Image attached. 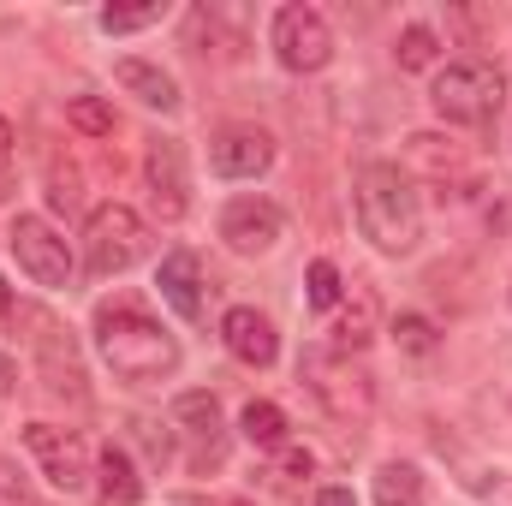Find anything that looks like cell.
<instances>
[{
	"instance_id": "obj_1",
	"label": "cell",
	"mask_w": 512,
	"mask_h": 506,
	"mask_svg": "<svg viewBox=\"0 0 512 506\" xmlns=\"http://www.w3.org/2000/svg\"><path fill=\"white\" fill-rule=\"evenodd\" d=\"M96 352L131 387H149V381L179 370V340L137 304H102L96 310Z\"/></svg>"
},
{
	"instance_id": "obj_2",
	"label": "cell",
	"mask_w": 512,
	"mask_h": 506,
	"mask_svg": "<svg viewBox=\"0 0 512 506\" xmlns=\"http://www.w3.org/2000/svg\"><path fill=\"white\" fill-rule=\"evenodd\" d=\"M352 203H358V227H364V239H370L382 256L417 251V239H423V203H417L411 179H405L393 161H370V167L358 173Z\"/></svg>"
},
{
	"instance_id": "obj_3",
	"label": "cell",
	"mask_w": 512,
	"mask_h": 506,
	"mask_svg": "<svg viewBox=\"0 0 512 506\" xmlns=\"http://www.w3.org/2000/svg\"><path fill=\"white\" fill-rule=\"evenodd\" d=\"M298 381L316 393V405H322L334 423H364V417L376 411V381H370V370L352 364V358H340V352H328V346H310V352H304Z\"/></svg>"
},
{
	"instance_id": "obj_4",
	"label": "cell",
	"mask_w": 512,
	"mask_h": 506,
	"mask_svg": "<svg viewBox=\"0 0 512 506\" xmlns=\"http://www.w3.org/2000/svg\"><path fill=\"white\" fill-rule=\"evenodd\" d=\"M429 102H435V114L447 126H489L501 114V102H507V78L489 60H459V66H447L435 78Z\"/></svg>"
},
{
	"instance_id": "obj_5",
	"label": "cell",
	"mask_w": 512,
	"mask_h": 506,
	"mask_svg": "<svg viewBox=\"0 0 512 506\" xmlns=\"http://www.w3.org/2000/svg\"><path fill=\"white\" fill-rule=\"evenodd\" d=\"M143 256H149V221L137 209H126V203L90 209V221H84V268L96 280L126 274L131 262H143Z\"/></svg>"
},
{
	"instance_id": "obj_6",
	"label": "cell",
	"mask_w": 512,
	"mask_h": 506,
	"mask_svg": "<svg viewBox=\"0 0 512 506\" xmlns=\"http://www.w3.org/2000/svg\"><path fill=\"white\" fill-rule=\"evenodd\" d=\"M24 447L36 459V471L60 489V495H78L96 483V453L78 429H60V423H24Z\"/></svg>"
},
{
	"instance_id": "obj_7",
	"label": "cell",
	"mask_w": 512,
	"mask_h": 506,
	"mask_svg": "<svg viewBox=\"0 0 512 506\" xmlns=\"http://www.w3.org/2000/svg\"><path fill=\"white\" fill-rule=\"evenodd\" d=\"M274 60L286 66V72H322L328 60H334V30H328V18L316 12V6H280L274 12Z\"/></svg>"
},
{
	"instance_id": "obj_8",
	"label": "cell",
	"mask_w": 512,
	"mask_h": 506,
	"mask_svg": "<svg viewBox=\"0 0 512 506\" xmlns=\"http://www.w3.org/2000/svg\"><path fill=\"white\" fill-rule=\"evenodd\" d=\"M12 256H18V268H24L36 286H48V292L72 286V251H66V239H60L42 215H18V221H12Z\"/></svg>"
},
{
	"instance_id": "obj_9",
	"label": "cell",
	"mask_w": 512,
	"mask_h": 506,
	"mask_svg": "<svg viewBox=\"0 0 512 506\" xmlns=\"http://www.w3.org/2000/svg\"><path fill=\"white\" fill-rule=\"evenodd\" d=\"M280 233H286V221L268 197H233L221 209V239L233 256H268L280 245Z\"/></svg>"
},
{
	"instance_id": "obj_10",
	"label": "cell",
	"mask_w": 512,
	"mask_h": 506,
	"mask_svg": "<svg viewBox=\"0 0 512 506\" xmlns=\"http://www.w3.org/2000/svg\"><path fill=\"white\" fill-rule=\"evenodd\" d=\"M143 173H149V203L161 221H179L191 209V179H185V143L179 137H155L149 155H143Z\"/></svg>"
},
{
	"instance_id": "obj_11",
	"label": "cell",
	"mask_w": 512,
	"mask_h": 506,
	"mask_svg": "<svg viewBox=\"0 0 512 506\" xmlns=\"http://www.w3.org/2000/svg\"><path fill=\"white\" fill-rule=\"evenodd\" d=\"M209 167L221 179H256L274 167V137L262 126H221L209 137Z\"/></svg>"
},
{
	"instance_id": "obj_12",
	"label": "cell",
	"mask_w": 512,
	"mask_h": 506,
	"mask_svg": "<svg viewBox=\"0 0 512 506\" xmlns=\"http://www.w3.org/2000/svg\"><path fill=\"white\" fill-rule=\"evenodd\" d=\"M173 423H179V435L191 441V465L197 471H209V465H221V405H215V393H179L173 399Z\"/></svg>"
},
{
	"instance_id": "obj_13",
	"label": "cell",
	"mask_w": 512,
	"mask_h": 506,
	"mask_svg": "<svg viewBox=\"0 0 512 506\" xmlns=\"http://www.w3.org/2000/svg\"><path fill=\"white\" fill-rule=\"evenodd\" d=\"M221 340H227V352L239 358V364H251V370H268L274 358H280V334H274V322L251 310V304H233L227 316H221Z\"/></svg>"
},
{
	"instance_id": "obj_14",
	"label": "cell",
	"mask_w": 512,
	"mask_h": 506,
	"mask_svg": "<svg viewBox=\"0 0 512 506\" xmlns=\"http://www.w3.org/2000/svg\"><path fill=\"white\" fill-rule=\"evenodd\" d=\"M155 286H161V298H167L185 322H197V316H203V268H197V256H191V251H167V256H161Z\"/></svg>"
},
{
	"instance_id": "obj_15",
	"label": "cell",
	"mask_w": 512,
	"mask_h": 506,
	"mask_svg": "<svg viewBox=\"0 0 512 506\" xmlns=\"http://www.w3.org/2000/svg\"><path fill=\"white\" fill-rule=\"evenodd\" d=\"M36 352H42V376H48V393H54V399H84V370H78V352H72V340H66L54 322H42Z\"/></svg>"
},
{
	"instance_id": "obj_16",
	"label": "cell",
	"mask_w": 512,
	"mask_h": 506,
	"mask_svg": "<svg viewBox=\"0 0 512 506\" xmlns=\"http://www.w3.org/2000/svg\"><path fill=\"white\" fill-rule=\"evenodd\" d=\"M137 501H143V477H137L126 447L108 441L96 453V506H137Z\"/></svg>"
},
{
	"instance_id": "obj_17",
	"label": "cell",
	"mask_w": 512,
	"mask_h": 506,
	"mask_svg": "<svg viewBox=\"0 0 512 506\" xmlns=\"http://www.w3.org/2000/svg\"><path fill=\"white\" fill-rule=\"evenodd\" d=\"M114 78H120V90L137 96L143 108H155V114H179V84H173V72H161V66H149V60H120Z\"/></svg>"
},
{
	"instance_id": "obj_18",
	"label": "cell",
	"mask_w": 512,
	"mask_h": 506,
	"mask_svg": "<svg viewBox=\"0 0 512 506\" xmlns=\"http://www.w3.org/2000/svg\"><path fill=\"white\" fill-rule=\"evenodd\" d=\"M370 340H376V292H352L346 316L334 322V346H328V352L352 358V352H364Z\"/></svg>"
},
{
	"instance_id": "obj_19",
	"label": "cell",
	"mask_w": 512,
	"mask_h": 506,
	"mask_svg": "<svg viewBox=\"0 0 512 506\" xmlns=\"http://www.w3.org/2000/svg\"><path fill=\"white\" fill-rule=\"evenodd\" d=\"M239 429H245V441L262 447V453H280V447H286V411H280L274 399H251L245 417H239Z\"/></svg>"
},
{
	"instance_id": "obj_20",
	"label": "cell",
	"mask_w": 512,
	"mask_h": 506,
	"mask_svg": "<svg viewBox=\"0 0 512 506\" xmlns=\"http://www.w3.org/2000/svg\"><path fill=\"white\" fill-rule=\"evenodd\" d=\"M376 506H423V471L405 459H387L376 471Z\"/></svg>"
},
{
	"instance_id": "obj_21",
	"label": "cell",
	"mask_w": 512,
	"mask_h": 506,
	"mask_svg": "<svg viewBox=\"0 0 512 506\" xmlns=\"http://www.w3.org/2000/svg\"><path fill=\"white\" fill-rule=\"evenodd\" d=\"M393 60H399V72H429V66L441 60L435 30H429V24H405V30H399V42H393Z\"/></svg>"
},
{
	"instance_id": "obj_22",
	"label": "cell",
	"mask_w": 512,
	"mask_h": 506,
	"mask_svg": "<svg viewBox=\"0 0 512 506\" xmlns=\"http://www.w3.org/2000/svg\"><path fill=\"white\" fill-rule=\"evenodd\" d=\"M387 334H393V346H399L405 358H429V352L441 346V334H435V322H429V316H417V310H405V316H399V322H393Z\"/></svg>"
},
{
	"instance_id": "obj_23",
	"label": "cell",
	"mask_w": 512,
	"mask_h": 506,
	"mask_svg": "<svg viewBox=\"0 0 512 506\" xmlns=\"http://www.w3.org/2000/svg\"><path fill=\"white\" fill-rule=\"evenodd\" d=\"M66 126L84 131V137H114V108L102 96H72L66 102Z\"/></svg>"
},
{
	"instance_id": "obj_24",
	"label": "cell",
	"mask_w": 512,
	"mask_h": 506,
	"mask_svg": "<svg viewBox=\"0 0 512 506\" xmlns=\"http://www.w3.org/2000/svg\"><path fill=\"white\" fill-rule=\"evenodd\" d=\"M310 477H316V453H310V447H292V441H286V447H280V459H274V483H280L286 495H298V489H304Z\"/></svg>"
},
{
	"instance_id": "obj_25",
	"label": "cell",
	"mask_w": 512,
	"mask_h": 506,
	"mask_svg": "<svg viewBox=\"0 0 512 506\" xmlns=\"http://www.w3.org/2000/svg\"><path fill=\"white\" fill-rule=\"evenodd\" d=\"M161 0H149V6H102V30L108 36H126V30H149V24H161Z\"/></svg>"
},
{
	"instance_id": "obj_26",
	"label": "cell",
	"mask_w": 512,
	"mask_h": 506,
	"mask_svg": "<svg viewBox=\"0 0 512 506\" xmlns=\"http://www.w3.org/2000/svg\"><path fill=\"white\" fill-rule=\"evenodd\" d=\"M304 286H310V310H334V304H340V292H346L334 262H310V280H304Z\"/></svg>"
},
{
	"instance_id": "obj_27",
	"label": "cell",
	"mask_w": 512,
	"mask_h": 506,
	"mask_svg": "<svg viewBox=\"0 0 512 506\" xmlns=\"http://www.w3.org/2000/svg\"><path fill=\"white\" fill-rule=\"evenodd\" d=\"M411 143V161H423V167H435V173H453L459 167V155H441V137H429V131H417V137H405Z\"/></svg>"
},
{
	"instance_id": "obj_28",
	"label": "cell",
	"mask_w": 512,
	"mask_h": 506,
	"mask_svg": "<svg viewBox=\"0 0 512 506\" xmlns=\"http://www.w3.org/2000/svg\"><path fill=\"white\" fill-rule=\"evenodd\" d=\"M0 506H30V489L18 483V471L0 459Z\"/></svg>"
},
{
	"instance_id": "obj_29",
	"label": "cell",
	"mask_w": 512,
	"mask_h": 506,
	"mask_svg": "<svg viewBox=\"0 0 512 506\" xmlns=\"http://www.w3.org/2000/svg\"><path fill=\"white\" fill-rule=\"evenodd\" d=\"M12 387H18V364L0 352V399H12Z\"/></svg>"
},
{
	"instance_id": "obj_30",
	"label": "cell",
	"mask_w": 512,
	"mask_h": 506,
	"mask_svg": "<svg viewBox=\"0 0 512 506\" xmlns=\"http://www.w3.org/2000/svg\"><path fill=\"white\" fill-rule=\"evenodd\" d=\"M316 506H358V501H352V489H322Z\"/></svg>"
},
{
	"instance_id": "obj_31",
	"label": "cell",
	"mask_w": 512,
	"mask_h": 506,
	"mask_svg": "<svg viewBox=\"0 0 512 506\" xmlns=\"http://www.w3.org/2000/svg\"><path fill=\"white\" fill-rule=\"evenodd\" d=\"M6 167H12V126L0 120V179H6Z\"/></svg>"
},
{
	"instance_id": "obj_32",
	"label": "cell",
	"mask_w": 512,
	"mask_h": 506,
	"mask_svg": "<svg viewBox=\"0 0 512 506\" xmlns=\"http://www.w3.org/2000/svg\"><path fill=\"white\" fill-rule=\"evenodd\" d=\"M6 316H12V286L0 280V322H6Z\"/></svg>"
}]
</instances>
